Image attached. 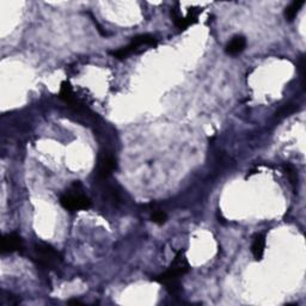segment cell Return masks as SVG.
Returning a JSON list of instances; mask_svg holds the SVG:
<instances>
[{"label": "cell", "mask_w": 306, "mask_h": 306, "mask_svg": "<svg viewBox=\"0 0 306 306\" xmlns=\"http://www.w3.org/2000/svg\"><path fill=\"white\" fill-rule=\"evenodd\" d=\"M157 46V41L153 37L152 35L145 34V35H139L132 40V42L128 44L127 47L119 49V51L113 52L111 54L116 58V59H126L127 57H129L133 53H139L143 51V47H154Z\"/></svg>", "instance_id": "obj_1"}, {"label": "cell", "mask_w": 306, "mask_h": 306, "mask_svg": "<svg viewBox=\"0 0 306 306\" xmlns=\"http://www.w3.org/2000/svg\"><path fill=\"white\" fill-rule=\"evenodd\" d=\"M35 252H36V257H37L38 262L46 267H53L61 261L59 252H58L54 247L48 245V244H44V243L36 244Z\"/></svg>", "instance_id": "obj_2"}, {"label": "cell", "mask_w": 306, "mask_h": 306, "mask_svg": "<svg viewBox=\"0 0 306 306\" xmlns=\"http://www.w3.org/2000/svg\"><path fill=\"white\" fill-rule=\"evenodd\" d=\"M60 204L68 211H86L91 207V201L89 197L83 195L82 193L62 195L60 199Z\"/></svg>", "instance_id": "obj_3"}, {"label": "cell", "mask_w": 306, "mask_h": 306, "mask_svg": "<svg viewBox=\"0 0 306 306\" xmlns=\"http://www.w3.org/2000/svg\"><path fill=\"white\" fill-rule=\"evenodd\" d=\"M188 271H189V263L187 260V256H185V252L180 251L179 254L176 255V257H175V260L172 261L170 268H169L166 272H168L169 274L174 275V276L181 277Z\"/></svg>", "instance_id": "obj_4"}, {"label": "cell", "mask_w": 306, "mask_h": 306, "mask_svg": "<svg viewBox=\"0 0 306 306\" xmlns=\"http://www.w3.org/2000/svg\"><path fill=\"white\" fill-rule=\"evenodd\" d=\"M155 281H158V282H160L162 285L165 286L166 289L169 291V293L174 294V296H179L181 292H182V286H181L180 277L174 276V275L169 274L168 272L163 273L162 275L155 277Z\"/></svg>", "instance_id": "obj_5"}, {"label": "cell", "mask_w": 306, "mask_h": 306, "mask_svg": "<svg viewBox=\"0 0 306 306\" xmlns=\"http://www.w3.org/2000/svg\"><path fill=\"white\" fill-rule=\"evenodd\" d=\"M23 247V241L16 233H7L2 237L1 241V254L18 251Z\"/></svg>", "instance_id": "obj_6"}, {"label": "cell", "mask_w": 306, "mask_h": 306, "mask_svg": "<svg viewBox=\"0 0 306 306\" xmlns=\"http://www.w3.org/2000/svg\"><path fill=\"white\" fill-rule=\"evenodd\" d=\"M115 169V159L111 155H103L99 158L98 166H97V174L102 179L108 177Z\"/></svg>", "instance_id": "obj_7"}, {"label": "cell", "mask_w": 306, "mask_h": 306, "mask_svg": "<svg viewBox=\"0 0 306 306\" xmlns=\"http://www.w3.org/2000/svg\"><path fill=\"white\" fill-rule=\"evenodd\" d=\"M246 40L244 36H235L232 40L227 43L226 53L229 55H238L245 49Z\"/></svg>", "instance_id": "obj_8"}, {"label": "cell", "mask_w": 306, "mask_h": 306, "mask_svg": "<svg viewBox=\"0 0 306 306\" xmlns=\"http://www.w3.org/2000/svg\"><path fill=\"white\" fill-rule=\"evenodd\" d=\"M264 249H266V237H264V235H261V233L260 235H256L251 245L252 255H254L256 261L262 260Z\"/></svg>", "instance_id": "obj_9"}, {"label": "cell", "mask_w": 306, "mask_h": 306, "mask_svg": "<svg viewBox=\"0 0 306 306\" xmlns=\"http://www.w3.org/2000/svg\"><path fill=\"white\" fill-rule=\"evenodd\" d=\"M59 97L62 101H65L66 103L71 105H76L77 99L74 97L73 90H72L71 84L68 82H62L61 83V88H60V92H59Z\"/></svg>", "instance_id": "obj_10"}, {"label": "cell", "mask_w": 306, "mask_h": 306, "mask_svg": "<svg viewBox=\"0 0 306 306\" xmlns=\"http://www.w3.org/2000/svg\"><path fill=\"white\" fill-rule=\"evenodd\" d=\"M304 5V1H293L291 2V4L288 5L287 7H286L285 10V17L286 19H288V21H293L294 18H296V16L298 15V12H299L300 9H302V6Z\"/></svg>", "instance_id": "obj_11"}, {"label": "cell", "mask_w": 306, "mask_h": 306, "mask_svg": "<svg viewBox=\"0 0 306 306\" xmlns=\"http://www.w3.org/2000/svg\"><path fill=\"white\" fill-rule=\"evenodd\" d=\"M285 171H286V175L288 176L289 181H291V183L293 184V187H296L297 183H298V175L296 170H294V168L292 165H286L285 166Z\"/></svg>", "instance_id": "obj_12"}, {"label": "cell", "mask_w": 306, "mask_h": 306, "mask_svg": "<svg viewBox=\"0 0 306 306\" xmlns=\"http://www.w3.org/2000/svg\"><path fill=\"white\" fill-rule=\"evenodd\" d=\"M152 221L158 225H163L166 221V214L163 211H155L152 214Z\"/></svg>", "instance_id": "obj_13"}, {"label": "cell", "mask_w": 306, "mask_h": 306, "mask_svg": "<svg viewBox=\"0 0 306 306\" xmlns=\"http://www.w3.org/2000/svg\"><path fill=\"white\" fill-rule=\"evenodd\" d=\"M294 110H296V107H294V105H292V104H288V105H286V107L283 108V109H281L280 114H281V115L286 116V115H289V114L293 113Z\"/></svg>", "instance_id": "obj_14"}, {"label": "cell", "mask_w": 306, "mask_h": 306, "mask_svg": "<svg viewBox=\"0 0 306 306\" xmlns=\"http://www.w3.org/2000/svg\"><path fill=\"white\" fill-rule=\"evenodd\" d=\"M68 304H78V305H82V303L78 302V300H68Z\"/></svg>", "instance_id": "obj_15"}]
</instances>
